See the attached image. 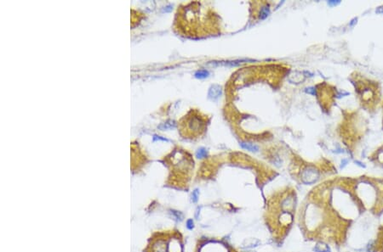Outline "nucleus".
<instances>
[{"label":"nucleus","instance_id":"1","mask_svg":"<svg viewBox=\"0 0 383 252\" xmlns=\"http://www.w3.org/2000/svg\"><path fill=\"white\" fill-rule=\"evenodd\" d=\"M182 237L178 231L157 232L150 238L145 252H182Z\"/></svg>","mask_w":383,"mask_h":252},{"label":"nucleus","instance_id":"2","mask_svg":"<svg viewBox=\"0 0 383 252\" xmlns=\"http://www.w3.org/2000/svg\"><path fill=\"white\" fill-rule=\"evenodd\" d=\"M355 90L358 93L360 101L363 106L366 107L368 105V108H371L372 106L377 104L379 101V87H377L376 83H371L367 79L364 78H357L355 82Z\"/></svg>","mask_w":383,"mask_h":252},{"label":"nucleus","instance_id":"3","mask_svg":"<svg viewBox=\"0 0 383 252\" xmlns=\"http://www.w3.org/2000/svg\"><path fill=\"white\" fill-rule=\"evenodd\" d=\"M185 123L187 127V134L191 136L199 135L205 127V122L204 118L195 114L189 117H187Z\"/></svg>","mask_w":383,"mask_h":252},{"label":"nucleus","instance_id":"4","mask_svg":"<svg viewBox=\"0 0 383 252\" xmlns=\"http://www.w3.org/2000/svg\"><path fill=\"white\" fill-rule=\"evenodd\" d=\"M320 177L319 171L313 166H307L300 172V180L304 184L310 185L318 182Z\"/></svg>","mask_w":383,"mask_h":252},{"label":"nucleus","instance_id":"5","mask_svg":"<svg viewBox=\"0 0 383 252\" xmlns=\"http://www.w3.org/2000/svg\"><path fill=\"white\" fill-rule=\"evenodd\" d=\"M198 252H230L227 249V246L217 242V241H210V242H205L203 245H200L198 246Z\"/></svg>","mask_w":383,"mask_h":252},{"label":"nucleus","instance_id":"6","mask_svg":"<svg viewBox=\"0 0 383 252\" xmlns=\"http://www.w3.org/2000/svg\"><path fill=\"white\" fill-rule=\"evenodd\" d=\"M296 207V197L292 193L287 194L279 201L280 212H290L292 213Z\"/></svg>","mask_w":383,"mask_h":252},{"label":"nucleus","instance_id":"7","mask_svg":"<svg viewBox=\"0 0 383 252\" xmlns=\"http://www.w3.org/2000/svg\"><path fill=\"white\" fill-rule=\"evenodd\" d=\"M221 94V89L218 85H214L210 87L209 92V97L212 99H215L219 98V96Z\"/></svg>","mask_w":383,"mask_h":252},{"label":"nucleus","instance_id":"8","mask_svg":"<svg viewBox=\"0 0 383 252\" xmlns=\"http://www.w3.org/2000/svg\"><path fill=\"white\" fill-rule=\"evenodd\" d=\"M260 244H261V241L259 239H246L244 241L243 247L244 248L250 249V248H254V247L258 246Z\"/></svg>","mask_w":383,"mask_h":252},{"label":"nucleus","instance_id":"9","mask_svg":"<svg viewBox=\"0 0 383 252\" xmlns=\"http://www.w3.org/2000/svg\"><path fill=\"white\" fill-rule=\"evenodd\" d=\"M313 251L315 252H330V248L327 244L323 242H319L316 244Z\"/></svg>","mask_w":383,"mask_h":252},{"label":"nucleus","instance_id":"10","mask_svg":"<svg viewBox=\"0 0 383 252\" xmlns=\"http://www.w3.org/2000/svg\"><path fill=\"white\" fill-rule=\"evenodd\" d=\"M270 14V8L268 5H264L261 8L260 13H259V18L261 20H264L266 19Z\"/></svg>","mask_w":383,"mask_h":252},{"label":"nucleus","instance_id":"11","mask_svg":"<svg viewBox=\"0 0 383 252\" xmlns=\"http://www.w3.org/2000/svg\"><path fill=\"white\" fill-rule=\"evenodd\" d=\"M240 146L243 148L244 149L249 150V151H252V152H256L258 151L259 148L257 147L254 144H250V143H245V142H242L240 144Z\"/></svg>","mask_w":383,"mask_h":252},{"label":"nucleus","instance_id":"12","mask_svg":"<svg viewBox=\"0 0 383 252\" xmlns=\"http://www.w3.org/2000/svg\"><path fill=\"white\" fill-rule=\"evenodd\" d=\"M207 155H208V152H207L206 149H204V148H200L196 152V157L198 159H204L207 156Z\"/></svg>","mask_w":383,"mask_h":252},{"label":"nucleus","instance_id":"13","mask_svg":"<svg viewBox=\"0 0 383 252\" xmlns=\"http://www.w3.org/2000/svg\"><path fill=\"white\" fill-rule=\"evenodd\" d=\"M209 71L207 70H199L195 73V77L199 78V79H203L209 76Z\"/></svg>","mask_w":383,"mask_h":252},{"label":"nucleus","instance_id":"14","mask_svg":"<svg viewBox=\"0 0 383 252\" xmlns=\"http://www.w3.org/2000/svg\"><path fill=\"white\" fill-rule=\"evenodd\" d=\"M198 197H199V190L198 189H194L192 191V202L193 203H197L198 200Z\"/></svg>","mask_w":383,"mask_h":252},{"label":"nucleus","instance_id":"15","mask_svg":"<svg viewBox=\"0 0 383 252\" xmlns=\"http://www.w3.org/2000/svg\"><path fill=\"white\" fill-rule=\"evenodd\" d=\"M175 123L173 121H170V122H167L166 123L161 125L159 127L161 129H168V128H172V127H175Z\"/></svg>","mask_w":383,"mask_h":252},{"label":"nucleus","instance_id":"16","mask_svg":"<svg viewBox=\"0 0 383 252\" xmlns=\"http://www.w3.org/2000/svg\"><path fill=\"white\" fill-rule=\"evenodd\" d=\"M172 213H173V215L176 217V219H178V220H180V221H181V220L183 219V215H182L181 212L176 211V210H172Z\"/></svg>","mask_w":383,"mask_h":252},{"label":"nucleus","instance_id":"17","mask_svg":"<svg viewBox=\"0 0 383 252\" xmlns=\"http://www.w3.org/2000/svg\"><path fill=\"white\" fill-rule=\"evenodd\" d=\"M187 228L189 230H192L194 228V222H193L192 219H188L187 221Z\"/></svg>","mask_w":383,"mask_h":252},{"label":"nucleus","instance_id":"18","mask_svg":"<svg viewBox=\"0 0 383 252\" xmlns=\"http://www.w3.org/2000/svg\"><path fill=\"white\" fill-rule=\"evenodd\" d=\"M307 93H312V94H313V95H315L316 94V91H315V89L313 88V87H307V88H306V90H305Z\"/></svg>","mask_w":383,"mask_h":252},{"label":"nucleus","instance_id":"19","mask_svg":"<svg viewBox=\"0 0 383 252\" xmlns=\"http://www.w3.org/2000/svg\"><path fill=\"white\" fill-rule=\"evenodd\" d=\"M376 13L379 14V15H383V6H379L376 9Z\"/></svg>","mask_w":383,"mask_h":252},{"label":"nucleus","instance_id":"20","mask_svg":"<svg viewBox=\"0 0 383 252\" xmlns=\"http://www.w3.org/2000/svg\"><path fill=\"white\" fill-rule=\"evenodd\" d=\"M340 2V1H329L328 2V3L330 4V5H337V4H339Z\"/></svg>","mask_w":383,"mask_h":252},{"label":"nucleus","instance_id":"21","mask_svg":"<svg viewBox=\"0 0 383 252\" xmlns=\"http://www.w3.org/2000/svg\"><path fill=\"white\" fill-rule=\"evenodd\" d=\"M153 139H154V140L158 139V140H164V141H168V139H166V138H161V137H159V136H154V137H153Z\"/></svg>","mask_w":383,"mask_h":252},{"label":"nucleus","instance_id":"22","mask_svg":"<svg viewBox=\"0 0 383 252\" xmlns=\"http://www.w3.org/2000/svg\"><path fill=\"white\" fill-rule=\"evenodd\" d=\"M357 21H358V18H354V19H353L351 22H350V26H353L356 23H357Z\"/></svg>","mask_w":383,"mask_h":252},{"label":"nucleus","instance_id":"23","mask_svg":"<svg viewBox=\"0 0 383 252\" xmlns=\"http://www.w3.org/2000/svg\"><path fill=\"white\" fill-rule=\"evenodd\" d=\"M346 163H347V160H343V161H341V166H340V167H344L346 165Z\"/></svg>","mask_w":383,"mask_h":252}]
</instances>
